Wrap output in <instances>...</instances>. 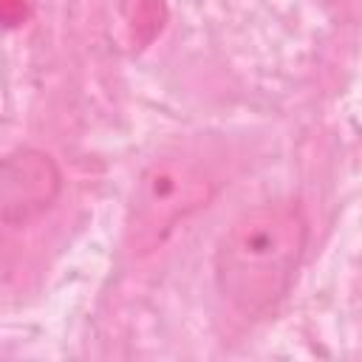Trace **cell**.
Segmentation results:
<instances>
[{"mask_svg":"<svg viewBox=\"0 0 362 362\" xmlns=\"http://www.w3.org/2000/svg\"><path fill=\"white\" fill-rule=\"evenodd\" d=\"M308 226L294 204H260L246 209L215 249V283L238 311L266 314L288 291Z\"/></svg>","mask_w":362,"mask_h":362,"instance_id":"cell-1","label":"cell"},{"mask_svg":"<svg viewBox=\"0 0 362 362\" xmlns=\"http://www.w3.org/2000/svg\"><path fill=\"white\" fill-rule=\"evenodd\" d=\"M209 198V181L201 170L181 158H158L153 161L136 189L130 206V226L127 238L133 252L156 249L175 223L198 209Z\"/></svg>","mask_w":362,"mask_h":362,"instance_id":"cell-2","label":"cell"}]
</instances>
